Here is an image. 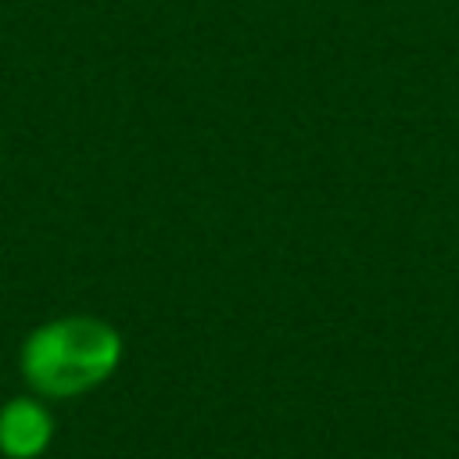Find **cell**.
Wrapping results in <instances>:
<instances>
[{"label":"cell","mask_w":459,"mask_h":459,"mask_svg":"<svg viewBox=\"0 0 459 459\" xmlns=\"http://www.w3.org/2000/svg\"><path fill=\"white\" fill-rule=\"evenodd\" d=\"M122 337L93 316L43 323L22 344V377L47 398H75L115 373Z\"/></svg>","instance_id":"6da1fadb"},{"label":"cell","mask_w":459,"mask_h":459,"mask_svg":"<svg viewBox=\"0 0 459 459\" xmlns=\"http://www.w3.org/2000/svg\"><path fill=\"white\" fill-rule=\"evenodd\" d=\"M54 437V420L36 398H11L0 409V452L7 459H36Z\"/></svg>","instance_id":"7a4b0ae2"}]
</instances>
